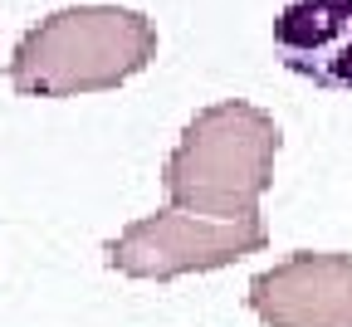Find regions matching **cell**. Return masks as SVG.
Returning <instances> with one entry per match:
<instances>
[{"mask_svg": "<svg viewBox=\"0 0 352 327\" xmlns=\"http://www.w3.org/2000/svg\"><path fill=\"white\" fill-rule=\"evenodd\" d=\"M279 122L240 98L201 108L162 166V191L176 210L206 220L259 215V196L274 185Z\"/></svg>", "mask_w": 352, "mask_h": 327, "instance_id": "6da1fadb", "label": "cell"}, {"mask_svg": "<svg viewBox=\"0 0 352 327\" xmlns=\"http://www.w3.org/2000/svg\"><path fill=\"white\" fill-rule=\"evenodd\" d=\"M245 303L264 327H352V254L298 249L254 273Z\"/></svg>", "mask_w": 352, "mask_h": 327, "instance_id": "277c9868", "label": "cell"}, {"mask_svg": "<svg viewBox=\"0 0 352 327\" xmlns=\"http://www.w3.org/2000/svg\"><path fill=\"white\" fill-rule=\"evenodd\" d=\"M270 245V229H264V215H240V220H206L191 210H157L132 220L122 235H113L103 245L108 269L127 273V278H157V284H171V278L186 273H210L226 269L245 254H259Z\"/></svg>", "mask_w": 352, "mask_h": 327, "instance_id": "3957f363", "label": "cell"}, {"mask_svg": "<svg viewBox=\"0 0 352 327\" xmlns=\"http://www.w3.org/2000/svg\"><path fill=\"white\" fill-rule=\"evenodd\" d=\"M157 59V25L122 5H69L44 15L10 59V88L25 98H78L138 78Z\"/></svg>", "mask_w": 352, "mask_h": 327, "instance_id": "7a4b0ae2", "label": "cell"}, {"mask_svg": "<svg viewBox=\"0 0 352 327\" xmlns=\"http://www.w3.org/2000/svg\"><path fill=\"white\" fill-rule=\"evenodd\" d=\"M274 54L308 83L352 93V0H289L274 20Z\"/></svg>", "mask_w": 352, "mask_h": 327, "instance_id": "5b68a950", "label": "cell"}]
</instances>
